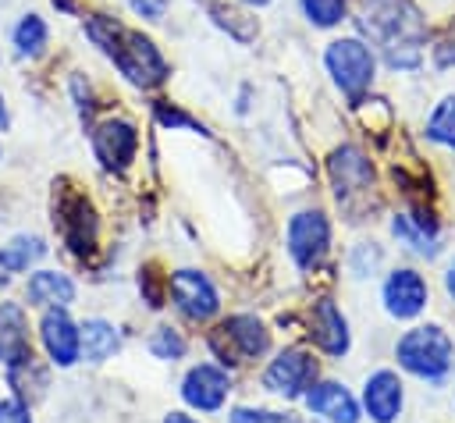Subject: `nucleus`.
Here are the masks:
<instances>
[{
    "label": "nucleus",
    "mask_w": 455,
    "mask_h": 423,
    "mask_svg": "<svg viewBox=\"0 0 455 423\" xmlns=\"http://www.w3.org/2000/svg\"><path fill=\"white\" fill-rule=\"evenodd\" d=\"M220 331L228 334V341L235 345V352L245 355V359L263 355V352L270 348V334H267V327H263L256 316H249V313L231 316L228 323H220Z\"/></svg>",
    "instance_id": "nucleus-18"
},
{
    "label": "nucleus",
    "mask_w": 455,
    "mask_h": 423,
    "mask_svg": "<svg viewBox=\"0 0 455 423\" xmlns=\"http://www.w3.org/2000/svg\"><path fill=\"white\" fill-rule=\"evenodd\" d=\"M92 149H96V160H100L107 171H124V167L135 160L139 132H135L132 121L110 117V121H103V124L92 132Z\"/></svg>",
    "instance_id": "nucleus-9"
},
{
    "label": "nucleus",
    "mask_w": 455,
    "mask_h": 423,
    "mask_svg": "<svg viewBox=\"0 0 455 423\" xmlns=\"http://www.w3.org/2000/svg\"><path fill=\"white\" fill-rule=\"evenodd\" d=\"M231 423H302L291 412H267V409H235Z\"/></svg>",
    "instance_id": "nucleus-27"
},
{
    "label": "nucleus",
    "mask_w": 455,
    "mask_h": 423,
    "mask_svg": "<svg viewBox=\"0 0 455 423\" xmlns=\"http://www.w3.org/2000/svg\"><path fill=\"white\" fill-rule=\"evenodd\" d=\"M139 288L146 291V302H149V306H164V291H160V284H156V274H153V267H146V270H142V277H139Z\"/></svg>",
    "instance_id": "nucleus-30"
},
{
    "label": "nucleus",
    "mask_w": 455,
    "mask_h": 423,
    "mask_svg": "<svg viewBox=\"0 0 455 423\" xmlns=\"http://www.w3.org/2000/svg\"><path fill=\"white\" fill-rule=\"evenodd\" d=\"M363 402H366L370 419L391 423V419L402 412V380H398L391 370L373 373V377L366 380V387H363Z\"/></svg>",
    "instance_id": "nucleus-17"
},
{
    "label": "nucleus",
    "mask_w": 455,
    "mask_h": 423,
    "mask_svg": "<svg viewBox=\"0 0 455 423\" xmlns=\"http://www.w3.org/2000/svg\"><path fill=\"white\" fill-rule=\"evenodd\" d=\"M245 4H256V7H263V4H267V0H245Z\"/></svg>",
    "instance_id": "nucleus-37"
},
{
    "label": "nucleus",
    "mask_w": 455,
    "mask_h": 423,
    "mask_svg": "<svg viewBox=\"0 0 455 423\" xmlns=\"http://www.w3.org/2000/svg\"><path fill=\"white\" fill-rule=\"evenodd\" d=\"M53 220L60 224V235H64V242L75 256H82V259L92 256V249H96V213H92L85 196L64 192L57 199V217Z\"/></svg>",
    "instance_id": "nucleus-6"
},
{
    "label": "nucleus",
    "mask_w": 455,
    "mask_h": 423,
    "mask_svg": "<svg viewBox=\"0 0 455 423\" xmlns=\"http://www.w3.org/2000/svg\"><path fill=\"white\" fill-rule=\"evenodd\" d=\"M78 334H82V355H85L89 363H103V359L114 355L117 345H121L117 327L107 323V320H85Z\"/></svg>",
    "instance_id": "nucleus-20"
},
{
    "label": "nucleus",
    "mask_w": 455,
    "mask_h": 423,
    "mask_svg": "<svg viewBox=\"0 0 455 423\" xmlns=\"http://www.w3.org/2000/svg\"><path fill=\"white\" fill-rule=\"evenodd\" d=\"M224 395H228V377H224V370L203 363V366H192V370L185 373L181 398H185L192 409H206V412H210V409H217V405L224 402Z\"/></svg>",
    "instance_id": "nucleus-15"
},
{
    "label": "nucleus",
    "mask_w": 455,
    "mask_h": 423,
    "mask_svg": "<svg viewBox=\"0 0 455 423\" xmlns=\"http://www.w3.org/2000/svg\"><path fill=\"white\" fill-rule=\"evenodd\" d=\"M85 36L117 64V71L139 85V89H153L167 78V60L160 57V50L153 46V39H146L142 32H132L124 25H117L114 18H89L85 21Z\"/></svg>",
    "instance_id": "nucleus-1"
},
{
    "label": "nucleus",
    "mask_w": 455,
    "mask_h": 423,
    "mask_svg": "<svg viewBox=\"0 0 455 423\" xmlns=\"http://www.w3.org/2000/svg\"><path fill=\"white\" fill-rule=\"evenodd\" d=\"M309 338L316 341L320 352H327L334 359H341L348 352V341H352L348 338V323H345L341 309L331 299L313 302V309H309Z\"/></svg>",
    "instance_id": "nucleus-11"
},
{
    "label": "nucleus",
    "mask_w": 455,
    "mask_h": 423,
    "mask_svg": "<svg viewBox=\"0 0 455 423\" xmlns=\"http://www.w3.org/2000/svg\"><path fill=\"white\" fill-rule=\"evenodd\" d=\"M11 274H14V270H11V267L0 259V288H7V284H11Z\"/></svg>",
    "instance_id": "nucleus-34"
},
{
    "label": "nucleus",
    "mask_w": 455,
    "mask_h": 423,
    "mask_svg": "<svg viewBox=\"0 0 455 423\" xmlns=\"http://www.w3.org/2000/svg\"><path fill=\"white\" fill-rule=\"evenodd\" d=\"M7 121L11 117H7V107H4V96H0V128H7Z\"/></svg>",
    "instance_id": "nucleus-36"
},
{
    "label": "nucleus",
    "mask_w": 455,
    "mask_h": 423,
    "mask_svg": "<svg viewBox=\"0 0 455 423\" xmlns=\"http://www.w3.org/2000/svg\"><path fill=\"white\" fill-rule=\"evenodd\" d=\"M427 281L416 274V270H395L387 281H384V306L391 316L398 320H409L416 313H423L427 306Z\"/></svg>",
    "instance_id": "nucleus-12"
},
{
    "label": "nucleus",
    "mask_w": 455,
    "mask_h": 423,
    "mask_svg": "<svg viewBox=\"0 0 455 423\" xmlns=\"http://www.w3.org/2000/svg\"><path fill=\"white\" fill-rule=\"evenodd\" d=\"M437 64H441V68H451V64H455V28H451V36L437 46Z\"/></svg>",
    "instance_id": "nucleus-32"
},
{
    "label": "nucleus",
    "mask_w": 455,
    "mask_h": 423,
    "mask_svg": "<svg viewBox=\"0 0 455 423\" xmlns=\"http://www.w3.org/2000/svg\"><path fill=\"white\" fill-rule=\"evenodd\" d=\"M164 423H196V419H188V416H185V412H171V416H167V419H164Z\"/></svg>",
    "instance_id": "nucleus-35"
},
{
    "label": "nucleus",
    "mask_w": 455,
    "mask_h": 423,
    "mask_svg": "<svg viewBox=\"0 0 455 423\" xmlns=\"http://www.w3.org/2000/svg\"><path fill=\"white\" fill-rule=\"evenodd\" d=\"M132 11L146 14L149 21H156V18H164V0H132Z\"/></svg>",
    "instance_id": "nucleus-31"
},
{
    "label": "nucleus",
    "mask_w": 455,
    "mask_h": 423,
    "mask_svg": "<svg viewBox=\"0 0 455 423\" xmlns=\"http://www.w3.org/2000/svg\"><path fill=\"white\" fill-rule=\"evenodd\" d=\"M427 139H430V142H441V146H448V149H455V96H444V100L434 107V114H430V121H427Z\"/></svg>",
    "instance_id": "nucleus-22"
},
{
    "label": "nucleus",
    "mask_w": 455,
    "mask_h": 423,
    "mask_svg": "<svg viewBox=\"0 0 455 423\" xmlns=\"http://www.w3.org/2000/svg\"><path fill=\"white\" fill-rule=\"evenodd\" d=\"M302 14L316 28H331L345 18V0H302Z\"/></svg>",
    "instance_id": "nucleus-25"
},
{
    "label": "nucleus",
    "mask_w": 455,
    "mask_h": 423,
    "mask_svg": "<svg viewBox=\"0 0 455 423\" xmlns=\"http://www.w3.org/2000/svg\"><path fill=\"white\" fill-rule=\"evenodd\" d=\"M331 181H334L338 199H348L373 181V167L355 146H341L331 153Z\"/></svg>",
    "instance_id": "nucleus-14"
},
{
    "label": "nucleus",
    "mask_w": 455,
    "mask_h": 423,
    "mask_svg": "<svg viewBox=\"0 0 455 423\" xmlns=\"http://www.w3.org/2000/svg\"><path fill=\"white\" fill-rule=\"evenodd\" d=\"M363 28L387 50L391 68H416L423 43V18L412 0H363Z\"/></svg>",
    "instance_id": "nucleus-2"
},
{
    "label": "nucleus",
    "mask_w": 455,
    "mask_h": 423,
    "mask_svg": "<svg viewBox=\"0 0 455 423\" xmlns=\"http://www.w3.org/2000/svg\"><path fill=\"white\" fill-rule=\"evenodd\" d=\"M39 334H43V345H46V352H50V359L57 366H71L82 355V334L71 323V316L64 313V306H50L43 313Z\"/></svg>",
    "instance_id": "nucleus-10"
},
{
    "label": "nucleus",
    "mask_w": 455,
    "mask_h": 423,
    "mask_svg": "<svg viewBox=\"0 0 455 423\" xmlns=\"http://www.w3.org/2000/svg\"><path fill=\"white\" fill-rule=\"evenodd\" d=\"M313 377H316V359L306 352V348H284L263 373V384L274 391V395H284V398H299L306 395V387H313Z\"/></svg>",
    "instance_id": "nucleus-7"
},
{
    "label": "nucleus",
    "mask_w": 455,
    "mask_h": 423,
    "mask_svg": "<svg viewBox=\"0 0 455 423\" xmlns=\"http://www.w3.org/2000/svg\"><path fill=\"white\" fill-rule=\"evenodd\" d=\"M306 405H309V412L323 416L327 423H359V405H355V398H352L341 384H334V380L313 384V387L306 391Z\"/></svg>",
    "instance_id": "nucleus-16"
},
{
    "label": "nucleus",
    "mask_w": 455,
    "mask_h": 423,
    "mask_svg": "<svg viewBox=\"0 0 455 423\" xmlns=\"http://www.w3.org/2000/svg\"><path fill=\"white\" fill-rule=\"evenodd\" d=\"M167 291L174 299V306L188 316V320H210L217 309H220V299H217V288L210 284L206 274L199 270H178L167 277Z\"/></svg>",
    "instance_id": "nucleus-8"
},
{
    "label": "nucleus",
    "mask_w": 455,
    "mask_h": 423,
    "mask_svg": "<svg viewBox=\"0 0 455 423\" xmlns=\"http://www.w3.org/2000/svg\"><path fill=\"white\" fill-rule=\"evenodd\" d=\"M391 227H395V235H398V238H405L416 252H423V256H434V252H437V245H434V238H437V235H430L427 227H419L412 217H395V224H391Z\"/></svg>",
    "instance_id": "nucleus-24"
},
{
    "label": "nucleus",
    "mask_w": 455,
    "mask_h": 423,
    "mask_svg": "<svg viewBox=\"0 0 455 423\" xmlns=\"http://www.w3.org/2000/svg\"><path fill=\"white\" fill-rule=\"evenodd\" d=\"M14 46L21 57H36L43 53L46 46V21L39 14H25L18 25H14Z\"/></svg>",
    "instance_id": "nucleus-23"
},
{
    "label": "nucleus",
    "mask_w": 455,
    "mask_h": 423,
    "mask_svg": "<svg viewBox=\"0 0 455 423\" xmlns=\"http://www.w3.org/2000/svg\"><path fill=\"white\" fill-rule=\"evenodd\" d=\"M323 64H327L331 78L341 85V92H348L352 100L363 89H370L373 71H377V60L370 53V46L363 39H352V36L348 39H334L327 46V53H323Z\"/></svg>",
    "instance_id": "nucleus-4"
},
{
    "label": "nucleus",
    "mask_w": 455,
    "mask_h": 423,
    "mask_svg": "<svg viewBox=\"0 0 455 423\" xmlns=\"http://www.w3.org/2000/svg\"><path fill=\"white\" fill-rule=\"evenodd\" d=\"M28 302L32 306H68L75 299V284L60 270H36L28 277Z\"/></svg>",
    "instance_id": "nucleus-19"
},
{
    "label": "nucleus",
    "mask_w": 455,
    "mask_h": 423,
    "mask_svg": "<svg viewBox=\"0 0 455 423\" xmlns=\"http://www.w3.org/2000/svg\"><path fill=\"white\" fill-rule=\"evenodd\" d=\"M43 252H46L43 238H36V235H18V238H11V242L0 249V259H4L11 270H28Z\"/></svg>",
    "instance_id": "nucleus-21"
},
{
    "label": "nucleus",
    "mask_w": 455,
    "mask_h": 423,
    "mask_svg": "<svg viewBox=\"0 0 455 423\" xmlns=\"http://www.w3.org/2000/svg\"><path fill=\"white\" fill-rule=\"evenodd\" d=\"M149 352H153L156 359H181V355H185V338H181L178 331H171V327H160V331L149 338Z\"/></svg>",
    "instance_id": "nucleus-26"
},
{
    "label": "nucleus",
    "mask_w": 455,
    "mask_h": 423,
    "mask_svg": "<svg viewBox=\"0 0 455 423\" xmlns=\"http://www.w3.org/2000/svg\"><path fill=\"white\" fill-rule=\"evenodd\" d=\"M156 117H160V124H167V128H192V132H203V135H206L203 124H196L188 114H181V110H174V107H167V103L156 107Z\"/></svg>",
    "instance_id": "nucleus-28"
},
{
    "label": "nucleus",
    "mask_w": 455,
    "mask_h": 423,
    "mask_svg": "<svg viewBox=\"0 0 455 423\" xmlns=\"http://www.w3.org/2000/svg\"><path fill=\"white\" fill-rule=\"evenodd\" d=\"M395 355H398V363H402L409 373H416V377H423V380H441V377L451 370L455 345H451V338H448L437 323H423V327H412V331L398 341Z\"/></svg>",
    "instance_id": "nucleus-3"
},
{
    "label": "nucleus",
    "mask_w": 455,
    "mask_h": 423,
    "mask_svg": "<svg viewBox=\"0 0 455 423\" xmlns=\"http://www.w3.org/2000/svg\"><path fill=\"white\" fill-rule=\"evenodd\" d=\"M331 245V224L320 210H302L288 224V252L302 270H313Z\"/></svg>",
    "instance_id": "nucleus-5"
},
{
    "label": "nucleus",
    "mask_w": 455,
    "mask_h": 423,
    "mask_svg": "<svg viewBox=\"0 0 455 423\" xmlns=\"http://www.w3.org/2000/svg\"><path fill=\"white\" fill-rule=\"evenodd\" d=\"M444 288H448V295L455 299V263L448 267V274H444Z\"/></svg>",
    "instance_id": "nucleus-33"
},
{
    "label": "nucleus",
    "mask_w": 455,
    "mask_h": 423,
    "mask_svg": "<svg viewBox=\"0 0 455 423\" xmlns=\"http://www.w3.org/2000/svg\"><path fill=\"white\" fill-rule=\"evenodd\" d=\"M25 359H32L25 309L21 302H0V363L11 370Z\"/></svg>",
    "instance_id": "nucleus-13"
},
{
    "label": "nucleus",
    "mask_w": 455,
    "mask_h": 423,
    "mask_svg": "<svg viewBox=\"0 0 455 423\" xmlns=\"http://www.w3.org/2000/svg\"><path fill=\"white\" fill-rule=\"evenodd\" d=\"M0 423H32V416L18 398H4L0 402Z\"/></svg>",
    "instance_id": "nucleus-29"
}]
</instances>
